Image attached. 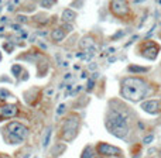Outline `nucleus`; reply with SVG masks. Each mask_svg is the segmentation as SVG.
<instances>
[{
  "instance_id": "0eeeda50",
  "label": "nucleus",
  "mask_w": 161,
  "mask_h": 158,
  "mask_svg": "<svg viewBox=\"0 0 161 158\" xmlns=\"http://www.w3.org/2000/svg\"><path fill=\"white\" fill-rule=\"evenodd\" d=\"M7 131L11 134V136H14L16 139L19 140H24L27 139L28 133H30V130H28L27 127H25L23 123H19V122H11L7 124Z\"/></svg>"
},
{
  "instance_id": "f03ea898",
  "label": "nucleus",
  "mask_w": 161,
  "mask_h": 158,
  "mask_svg": "<svg viewBox=\"0 0 161 158\" xmlns=\"http://www.w3.org/2000/svg\"><path fill=\"white\" fill-rule=\"evenodd\" d=\"M106 130L117 139H126L130 133L127 114L117 109H110L106 116Z\"/></svg>"
},
{
  "instance_id": "ddd939ff",
  "label": "nucleus",
  "mask_w": 161,
  "mask_h": 158,
  "mask_svg": "<svg viewBox=\"0 0 161 158\" xmlns=\"http://www.w3.org/2000/svg\"><path fill=\"white\" fill-rule=\"evenodd\" d=\"M40 4H41L42 7H53V6L55 4V2H50V0H45V2H41Z\"/></svg>"
},
{
  "instance_id": "6e6552de",
  "label": "nucleus",
  "mask_w": 161,
  "mask_h": 158,
  "mask_svg": "<svg viewBox=\"0 0 161 158\" xmlns=\"http://www.w3.org/2000/svg\"><path fill=\"white\" fill-rule=\"evenodd\" d=\"M140 107L148 114H158L161 112V102L160 100H144L140 103Z\"/></svg>"
},
{
  "instance_id": "423d86ee",
  "label": "nucleus",
  "mask_w": 161,
  "mask_h": 158,
  "mask_svg": "<svg viewBox=\"0 0 161 158\" xmlns=\"http://www.w3.org/2000/svg\"><path fill=\"white\" fill-rule=\"evenodd\" d=\"M95 150H96V153L100 154L102 157H108V158H112V157L122 158L123 157V151L120 150L119 147L112 145V144H108V143H97Z\"/></svg>"
},
{
  "instance_id": "4468645a",
  "label": "nucleus",
  "mask_w": 161,
  "mask_h": 158,
  "mask_svg": "<svg viewBox=\"0 0 161 158\" xmlns=\"http://www.w3.org/2000/svg\"><path fill=\"white\" fill-rule=\"evenodd\" d=\"M50 134H51V128H48L47 130V134H45V140H44V145H47L48 140H50Z\"/></svg>"
},
{
  "instance_id": "7ed1b4c3",
  "label": "nucleus",
  "mask_w": 161,
  "mask_h": 158,
  "mask_svg": "<svg viewBox=\"0 0 161 158\" xmlns=\"http://www.w3.org/2000/svg\"><path fill=\"white\" fill-rule=\"evenodd\" d=\"M79 124H80V119L78 114L76 113L68 114L61 124V139L65 140V141H72L74 139H76Z\"/></svg>"
},
{
  "instance_id": "2eb2a0df",
  "label": "nucleus",
  "mask_w": 161,
  "mask_h": 158,
  "mask_svg": "<svg viewBox=\"0 0 161 158\" xmlns=\"http://www.w3.org/2000/svg\"><path fill=\"white\" fill-rule=\"evenodd\" d=\"M158 157L161 158V150H160V153H158Z\"/></svg>"
},
{
  "instance_id": "9d476101",
  "label": "nucleus",
  "mask_w": 161,
  "mask_h": 158,
  "mask_svg": "<svg viewBox=\"0 0 161 158\" xmlns=\"http://www.w3.org/2000/svg\"><path fill=\"white\" fill-rule=\"evenodd\" d=\"M69 30H65L64 25H58V27H55L53 31H51V40L55 42H59L62 41V40L65 38V35H67V33Z\"/></svg>"
},
{
  "instance_id": "1a4fd4ad",
  "label": "nucleus",
  "mask_w": 161,
  "mask_h": 158,
  "mask_svg": "<svg viewBox=\"0 0 161 158\" xmlns=\"http://www.w3.org/2000/svg\"><path fill=\"white\" fill-rule=\"evenodd\" d=\"M17 114H19V106L17 105L7 103V105H3L0 107V116L4 119H11V117H16Z\"/></svg>"
},
{
  "instance_id": "39448f33",
  "label": "nucleus",
  "mask_w": 161,
  "mask_h": 158,
  "mask_svg": "<svg viewBox=\"0 0 161 158\" xmlns=\"http://www.w3.org/2000/svg\"><path fill=\"white\" fill-rule=\"evenodd\" d=\"M109 8H110L112 14L116 17H119L120 20H127L129 17L131 16V10L130 6H129L127 2H119V0H114L109 4Z\"/></svg>"
},
{
  "instance_id": "f257e3e1",
  "label": "nucleus",
  "mask_w": 161,
  "mask_h": 158,
  "mask_svg": "<svg viewBox=\"0 0 161 158\" xmlns=\"http://www.w3.org/2000/svg\"><path fill=\"white\" fill-rule=\"evenodd\" d=\"M120 95L130 102H143L150 95V86L147 80L140 76L123 78L120 82Z\"/></svg>"
},
{
  "instance_id": "9b49d317",
  "label": "nucleus",
  "mask_w": 161,
  "mask_h": 158,
  "mask_svg": "<svg viewBox=\"0 0 161 158\" xmlns=\"http://www.w3.org/2000/svg\"><path fill=\"white\" fill-rule=\"evenodd\" d=\"M61 19H62V21H64V23H67V24H71V23L75 21L76 13H75V11H72L71 8H67V10L62 11Z\"/></svg>"
},
{
  "instance_id": "f8f14e48",
  "label": "nucleus",
  "mask_w": 161,
  "mask_h": 158,
  "mask_svg": "<svg viewBox=\"0 0 161 158\" xmlns=\"http://www.w3.org/2000/svg\"><path fill=\"white\" fill-rule=\"evenodd\" d=\"M96 154H97L96 150H95V148H92L91 145H88V147H85V150L82 151L80 158H97Z\"/></svg>"
},
{
  "instance_id": "20e7f679",
  "label": "nucleus",
  "mask_w": 161,
  "mask_h": 158,
  "mask_svg": "<svg viewBox=\"0 0 161 158\" xmlns=\"http://www.w3.org/2000/svg\"><path fill=\"white\" fill-rule=\"evenodd\" d=\"M160 44L156 41H151V40H147V41L142 42L139 48V54L142 57H144L146 59H150V61H154V59L158 57L160 54Z\"/></svg>"
}]
</instances>
